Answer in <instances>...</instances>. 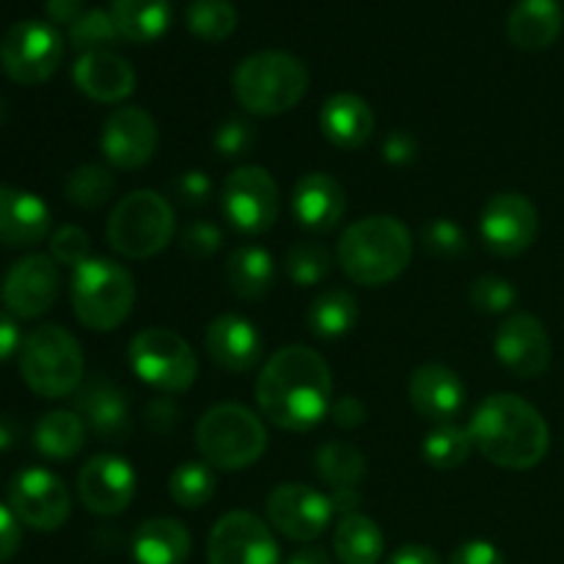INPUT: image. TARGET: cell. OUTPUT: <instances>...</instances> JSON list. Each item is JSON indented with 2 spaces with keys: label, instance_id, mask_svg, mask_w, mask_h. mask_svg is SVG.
<instances>
[{
  "label": "cell",
  "instance_id": "obj_1",
  "mask_svg": "<svg viewBox=\"0 0 564 564\" xmlns=\"http://www.w3.org/2000/svg\"><path fill=\"white\" fill-rule=\"evenodd\" d=\"M334 378L319 352L303 345L281 347L268 358L257 380L259 411L275 427L306 433L330 411Z\"/></svg>",
  "mask_w": 564,
  "mask_h": 564
},
{
  "label": "cell",
  "instance_id": "obj_2",
  "mask_svg": "<svg viewBox=\"0 0 564 564\" xmlns=\"http://www.w3.org/2000/svg\"><path fill=\"white\" fill-rule=\"evenodd\" d=\"M474 446L485 460L510 471L534 468L551 446L545 419L534 405L516 394H494L474 411L468 424Z\"/></svg>",
  "mask_w": 564,
  "mask_h": 564
},
{
  "label": "cell",
  "instance_id": "obj_3",
  "mask_svg": "<svg viewBox=\"0 0 564 564\" xmlns=\"http://www.w3.org/2000/svg\"><path fill=\"white\" fill-rule=\"evenodd\" d=\"M336 257L350 281L361 286H383L411 264L413 237L400 218L372 215L345 229Z\"/></svg>",
  "mask_w": 564,
  "mask_h": 564
},
{
  "label": "cell",
  "instance_id": "obj_4",
  "mask_svg": "<svg viewBox=\"0 0 564 564\" xmlns=\"http://www.w3.org/2000/svg\"><path fill=\"white\" fill-rule=\"evenodd\" d=\"M235 99L253 116H279L295 108L308 91V69L284 50H264L242 61L231 77Z\"/></svg>",
  "mask_w": 564,
  "mask_h": 564
},
{
  "label": "cell",
  "instance_id": "obj_5",
  "mask_svg": "<svg viewBox=\"0 0 564 564\" xmlns=\"http://www.w3.org/2000/svg\"><path fill=\"white\" fill-rule=\"evenodd\" d=\"M80 341L61 325H42L22 339L20 375L33 394L61 400L83 386Z\"/></svg>",
  "mask_w": 564,
  "mask_h": 564
},
{
  "label": "cell",
  "instance_id": "obj_6",
  "mask_svg": "<svg viewBox=\"0 0 564 564\" xmlns=\"http://www.w3.org/2000/svg\"><path fill=\"white\" fill-rule=\"evenodd\" d=\"M135 281L124 264L91 257L72 275V308L88 330H116L132 312Z\"/></svg>",
  "mask_w": 564,
  "mask_h": 564
},
{
  "label": "cell",
  "instance_id": "obj_7",
  "mask_svg": "<svg viewBox=\"0 0 564 564\" xmlns=\"http://www.w3.org/2000/svg\"><path fill=\"white\" fill-rule=\"evenodd\" d=\"M196 444L204 460L224 471L253 466L268 449L262 419L237 402L209 408L196 427Z\"/></svg>",
  "mask_w": 564,
  "mask_h": 564
},
{
  "label": "cell",
  "instance_id": "obj_8",
  "mask_svg": "<svg viewBox=\"0 0 564 564\" xmlns=\"http://www.w3.org/2000/svg\"><path fill=\"white\" fill-rule=\"evenodd\" d=\"M174 207L158 191H135L121 198L108 218L110 248L127 259H149L174 240Z\"/></svg>",
  "mask_w": 564,
  "mask_h": 564
},
{
  "label": "cell",
  "instance_id": "obj_9",
  "mask_svg": "<svg viewBox=\"0 0 564 564\" xmlns=\"http://www.w3.org/2000/svg\"><path fill=\"white\" fill-rule=\"evenodd\" d=\"M132 372L163 394H182L198 378L193 347L171 328H143L127 347Z\"/></svg>",
  "mask_w": 564,
  "mask_h": 564
},
{
  "label": "cell",
  "instance_id": "obj_10",
  "mask_svg": "<svg viewBox=\"0 0 564 564\" xmlns=\"http://www.w3.org/2000/svg\"><path fill=\"white\" fill-rule=\"evenodd\" d=\"M64 61V39L53 25L22 20L0 39V66L20 86H39L58 72Z\"/></svg>",
  "mask_w": 564,
  "mask_h": 564
},
{
  "label": "cell",
  "instance_id": "obj_11",
  "mask_svg": "<svg viewBox=\"0 0 564 564\" xmlns=\"http://www.w3.org/2000/svg\"><path fill=\"white\" fill-rule=\"evenodd\" d=\"M220 209L242 235H262L279 220V185L262 165H240L220 187Z\"/></svg>",
  "mask_w": 564,
  "mask_h": 564
},
{
  "label": "cell",
  "instance_id": "obj_12",
  "mask_svg": "<svg viewBox=\"0 0 564 564\" xmlns=\"http://www.w3.org/2000/svg\"><path fill=\"white\" fill-rule=\"evenodd\" d=\"M9 507L17 521L36 532H55L69 521L72 499L61 477L47 468H25L9 485Z\"/></svg>",
  "mask_w": 564,
  "mask_h": 564
},
{
  "label": "cell",
  "instance_id": "obj_13",
  "mask_svg": "<svg viewBox=\"0 0 564 564\" xmlns=\"http://www.w3.org/2000/svg\"><path fill=\"white\" fill-rule=\"evenodd\" d=\"M279 543L253 512H226L207 540L209 564H279Z\"/></svg>",
  "mask_w": 564,
  "mask_h": 564
},
{
  "label": "cell",
  "instance_id": "obj_14",
  "mask_svg": "<svg viewBox=\"0 0 564 564\" xmlns=\"http://www.w3.org/2000/svg\"><path fill=\"white\" fill-rule=\"evenodd\" d=\"M61 292L58 262L44 253H31L14 262L0 286V301L6 312L17 319H36L55 303Z\"/></svg>",
  "mask_w": 564,
  "mask_h": 564
},
{
  "label": "cell",
  "instance_id": "obj_15",
  "mask_svg": "<svg viewBox=\"0 0 564 564\" xmlns=\"http://www.w3.org/2000/svg\"><path fill=\"white\" fill-rule=\"evenodd\" d=\"M540 229L538 207L523 193H496L479 215V235L496 257H518Z\"/></svg>",
  "mask_w": 564,
  "mask_h": 564
},
{
  "label": "cell",
  "instance_id": "obj_16",
  "mask_svg": "<svg viewBox=\"0 0 564 564\" xmlns=\"http://www.w3.org/2000/svg\"><path fill=\"white\" fill-rule=\"evenodd\" d=\"M158 121L152 119V113H147L143 108H132V105L116 108L105 119L102 135H99V149H102L105 160L121 171L143 169L158 152Z\"/></svg>",
  "mask_w": 564,
  "mask_h": 564
},
{
  "label": "cell",
  "instance_id": "obj_17",
  "mask_svg": "<svg viewBox=\"0 0 564 564\" xmlns=\"http://www.w3.org/2000/svg\"><path fill=\"white\" fill-rule=\"evenodd\" d=\"M268 518L275 532H281L284 538L295 540V543H308L328 529L334 507H330V496L319 494L308 485L290 482L279 485L268 496Z\"/></svg>",
  "mask_w": 564,
  "mask_h": 564
},
{
  "label": "cell",
  "instance_id": "obj_18",
  "mask_svg": "<svg viewBox=\"0 0 564 564\" xmlns=\"http://www.w3.org/2000/svg\"><path fill=\"white\" fill-rule=\"evenodd\" d=\"M77 496L94 516H119L135 499V468L119 455H97L77 474Z\"/></svg>",
  "mask_w": 564,
  "mask_h": 564
},
{
  "label": "cell",
  "instance_id": "obj_19",
  "mask_svg": "<svg viewBox=\"0 0 564 564\" xmlns=\"http://www.w3.org/2000/svg\"><path fill=\"white\" fill-rule=\"evenodd\" d=\"M494 350L501 367H507L516 378L523 380L540 378L551 364L549 330L534 314L527 312L512 314L499 325Z\"/></svg>",
  "mask_w": 564,
  "mask_h": 564
},
{
  "label": "cell",
  "instance_id": "obj_20",
  "mask_svg": "<svg viewBox=\"0 0 564 564\" xmlns=\"http://www.w3.org/2000/svg\"><path fill=\"white\" fill-rule=\"evenodd\" d=\"M75 413L99 441L121 444L132 433L127 397L113 380L91 378L75 391Z\"/></svg>",
  "mask_w": 564,
  "mask_h": 564
},
{
  "label": "cell",
  "instance_id": "obj_21",
  "mask_svg": "<svg viewBox=\"0 0 564 564\" xmlns=\"http://www.w3.org/2000/svg\"><path fill=\"white\" fill-rule=\"evenodd\" d=\"M408 397L419 416L449 424L466 405V383L455 369L444 367V364H422L419 369H413Z\"/></svg>",
  "mask_w": 564,
  "mask_h": 564
},
{
  "label": "cell",
  "instance_id": "obj_22",
  "mask_svg": "<svg viewBox=\"0 0 564 564\" xmlns=\"http://www.w3.org/2000/svg\"><path fill=\"white\" fill-rule=\"evenodd\" d=\"M207 352L224 372L242 375L262 358L264 341L257 325L240 314H220L207 328Z\"/></svg>",
  "mask_w": 564,
  "mask_h": 564
},
{
  "label": "cell",
  "instance_id": "obj_23",
  "mask_svg": "<svg viewBox=\"0 0 564 564\" xmlns=\"http://www.w3.org/2000/svg\"><path fill=\"white\" fill-rule=\"evenodd\" d=\"M50 207L31 191L0 185V246L31 248L50 235Z\"/></svg>",
  "mask_w": 564,
  "mask_h": 564
},
{
  "label": "cell",
  "instance_id": "obj_24",
  "mask_svg": "<svg viewBox=\"0 0 564 564\" xmlns=\"http://www.w3.org/2000/svg\"><path fill=\"white\" fill-rule=\"evenodd\" d=\"M345 207L347 198L341 185L323 171L306 174L292 191V215L303 229L314 231V235L336 229L341 215H345Z\"/></svg>",
  "mask_w": 564,
  "mask_h": 564
},
{
  "label": "cell",
  "instance_id": "obj_25",
  "mask_svg": "<svg viewBox=\"0 0 564 564\" xmlns=\"http://www.w3.org/2000/svg\"><path fill=\"white\" fill-rule=\"evenodd\" d=\"M75 86L97 102H121L135 91V69L113 50H94L77 58Z\"/></svg>",
  "mask_w": 564,
  "mask_h": 564
},
{
  "label": "cell",
  "instance_id": "obj_26",
  "mask_svg": "<svg viewBox=\"0 0 564 564\" xmlns=\"http://www.w3.org/2000/svg\"><path fill=\"white\" fill-rule=\"evenodd\" d=\"M323 135L339 149H361L375 132V113L358 94H334L319 113Z\"/></svg>",
  "mask_w": 564,
  "mask_h": 564
},
{
  "label": "cell",
  "instance_id": "obj_27",
  "mask_svg": "<svg viewBox=\"0 0 564 564\" xmlns=\"http://www.w3.org/2000/svg\"><path fill=\"white\" fill-rule=\"evenodd\" d=\"M564 9L560 0H518L507 17V36L521 50H545L560 39Z\"/></svg>",
  "mask_w": 564,
  "mask_h": 564
},
{
  "label": "cell",
  "instance_id": "obj_28",
  "mask_svg": "<svg viewBox=\"0 0 564 564\" xmlns=\"http://www.w3.org/2000/svg\"><path fill=\"white\" fill-rule=\"evenodd\" d=\"M191 545L185 523L174 518H152L135 529L130 549L138 564H185Z\"/></svg>",
  "mask_w": 564,
  "mask_h": 564
},
{
  "label": "cell",
  "instance_id": "obj_29",
  "mask_svg": "<svg viewBox=\"0 0 564 564\" xmlns=\"http://www.w3.org/2000/svg\"><path fill=\"white\" fill-rule=\"evenodd\" d=\"M226 281L242 301H259L275 281V262L270 251L259 246H240L226 262Z\"/></svg>",
  "mask_w": 564,
  "mask_h": 564
},
{
  "label": "cell",
  "instance_id": "obj_30",
  "mask_svg": "<svg viewBox=\"0 0 564 564\" xmlns=\"http://www.w3.org/2000/svg\"><path fill=\"white\" fill-rule=\"evenodd\" d=\"M110 14L127 42H154L169 31V0H110Z\"/></svg>",
  "mask_w": 564,
  "mask_h": 564
},
{
  "label": "cell",
  "instance_id": "obj_31",
  "mask_svg": "<svg viewBox=\"0 0 564 564\" xmlns=\"http://www.w3.org/2000/svg\"><path fill=\"white\" fill-rule=\"evenodd\" d=\"M386 540L372 518L352 512L334 532V554L341 564H378L383 560Z\"/></svg>",
  "mask_w": 564,
  "mask_h": 564
},
{
  "label": "cell",
  "instance_id": "obj_32",
  "mask_svg": "<svg viewBox=\"0 0 564 564\" xmlns=\"http://www.w3.org/2000/svg\"><path fill=\"white\" fill-rule=\"evenodd\" d=\"M86 444V424L75 411L44 413L33 430V446L50 460H72Z\"/></svg>",
  "mask_w": 564,
  "mask_h": 564
},
{
  "label": "cell",
  "instance_id": "obj_33",
  "mask_svg": "<svg viewBox=\"0 0 564 564\" xmlns=\"http://www.w3.org/2000/svg\"><path fill=\"white\" fill-rule=\"evenodd\" d=\"M358 323V303L347 290H328L312 301L306 325L317 339H339Z\"/></svg>",
  "mask_w": 564,
  "mask_h": 564
},
{
  "label": "cell",
  "instance_id": "obj_34",
  "mask_svg": "<svg viewBox=\"0 0 564 564\" xmlns=\"http://www.w3.org/2000/svg\"><path fill=\"white\" fill-rule=\"evenodd\" d=\"M314 468H317V477L328 488H358L364 474H367V460H364V455L352 444L330 441V444H323L317 449Z\"/></svg>",
  "mask_w": 564,
  "mask_h": 564
},
{
  "label": "cell",
  "instance_id": "obj_35",
  "mask_svg": "<svg viewBox=\"0 0 564 564\" xmlns=\"http://www.w3.org/2000/svg\"><path fill=\"white\" fill-rule=\"evenodd\" d=\"M474 441L468 427H457V424H438L435 430H430L427 438L422 444L424 460L430 463L438 471H452V468H460L463 463L471 457Z\"/></svg>",
  "mask_w": 564,
  "mask_h": 564
},
{
  "label": "cell",
  "instance_id": "obj_36",
  "mask_svg": "<svg viewBox=\"0 0 564 564\" xmlns=\"http://www.w3.org/2000/svg\"><path fill=\"white\" fill-rule=\"evenodd\" d=\"M66 202L75 204L77 209H97L113 198L116 180L105 165L86 163L77 165L69 176H66Z\"/></svg>",
  "mask_w": 564,
  "mask_h": 564
},
{
  "label": "cell",
  "instance_id": "obj_37",
  "mask_svg": "<svg viewBox=\"0 0 564 564\" xmlns=\"http://www.w3.org/2000/svg\"><path fill=\"white\" fill-rule=\"evenodd\" d=\"M185 20L193 36L204 42H226L237 28V11L229 0H193Z\"/></svg>",
  "mask_w": 564,
  "mask_h": 564
},
{
  "label": "cell",
  "instance_id": "obj_38",
  "mask_svg": "<svg viewBox=\"0 0 564 564\" xmlns=\"http://www.w3.org/2000/svg\"><path fill=\"white\" fill-rule=\"evenodd\" d=\"M169 494L185 510H198L215 496V474L207 463H182L169 479Z\"/></svg>",
  "mask_w": 564,
  "mask_h": 564
},
{
  "label": "cell",
  "instance_id": "obj_39",
  "mask_svg": "<svg viewBox=\"0 0 564 564\" xmlns=\"http://www.w3.org/2000/svg\"><path fill=\"white\" fill-rule=\"evenodd\" d=\"M284 270L290 275L292 284L297 286H314L325 281L330 273V253L328 248L319 246L314 240H301L286 251Z\"/></svg>",
  "mask_w": 564,
  "mask_h": 564
},
{
  "label": "cell",
  "instance_id": "obj_40",
  "mask_svg": "<svg viewBox=\"0 0 564 564\" xmlns=\"http://www.w3.org/2000/svg\"><path fill=\"white\" fill-rule=\"evenodd\" d=\"M121 33L116 28L113 14L110 9H88L83 11L80 20L75 25H69V42L72 47L83 53H94V50H110L113 44H119Z\"/></svg>",
  "mask_w": 564,
  "mask_h": 564
},
{
  "label": "cell",
  "instance_id": "obj_41",
  "mask_svg": "<svg viewBox=\"0 0 564 564\" xmlns=\"http://www.w3.org/2000/svg\"><path fill=\"white\" fill-rule=\"evenodd\" d=\"M422 246L430 257L444 259V262H455V259L468 253V235L463 226H457L449 218H435L424 226Z\"/></svg>",
  "mask_w": 564,
  "mask_h": 564
},
{
  "label": "cell",
  "instance_id": "obj_42",
  "mask_svg": "<svg viewBox=\"0 0 564 564\" xmlns=\"http://www.w3.org/2000/svg\"><path fill=\"white\" fill-rule=\"evenodd\" d=\"M468 297H471V306L477 308V312L505 314L516 306L518 292L510 281L501 279V275L490 273V275H479V279L474 281Z\"/></svg>",
  "mask_w": 564,
  "mask_h": 564
},
{
  "label": "cell",
  "instance_id": "obj_43",
  "mask_svg": "<svg viewBox=\"0 0 564 564\" xmlns=\"http://www.w3.org/2000/svg\"><path fill=\"white\" fill-rule=\"evenodd\" d=\"M50 257L66 268H80L83 262L91 259V237L80 226H61L50 237Z\"/></svg>",
  "mask_w": 564,
  "mask_h": 564
},
{
  "label": "cell",
  "instance_id": "obj_44",
  "mask_svg": "<svg viewBox=\"0 0 564 564\" xmlns=\"http://www.w3.org/2000/svg\"><path fill=\"white\" fill-rule=\"evenodd\" d=\"M213 143L215 149H218L220 158H246V154H251V149L257 147V130H253L251 121L240 119V116H231V119H226L224 124L215 130Z\"/></svg>",
  "mask_w": 564,
  "mask_h": 564
},
{
  "label": "cell",
  "instance_id": "obj_45",
  "mask_svg": "<svg viewBox=\"0 0 564 564\" xmlns=\"http://www.w3.org/2000/svg\"><path fill=\"white\" fill-rule=\"evenodd\" d=\"M180 246L191 259H209L224 246V231L215 224H207V220H196V224L182 231Z\"/></svg>",
  "mask_w": 564,
  "mask_h": 564
},
{
  "label": "cell",
  "instance_id": "obj_46",
  "mask_svg": "<svg viewBox=\"0 0 564 564\" xmlns=\"http://www.w3.org/2000/svg\"><path fill=\"white\" fill-rule=\"evenodd\" d=\"M171 191L182 207H204L213 196V180L204 171H185L171 182Z\"/></svg>",
  "mask_w": 564,
  "mask_h": 564
},
{
  "label": "cell",
  "instance_id": "obj_47",
  "mask_svg": "<svg viewBox=\"0 0 564 564\" xmlns=\"http://www.w3.org/2000/svg\"><path fill=\"white\" fill-rule=\"evenodd\" d=\"M180 419H182V411L171 397H154V400L147 405V413H143L147 427L158 435H169L171 430L180 424Z\"/></svg>",
  "mask_w": 564,
  "mask_h": 564
},
{
  "label": "cell",
  "instance_id": "obj_48",
  "mask_svg": "<svg viewBox=\"0 0 564 564\" xmlns=\"http://www.w3.org/2000/svg\"><path fill=\"white\" fill-rule=\"evenodd\" d=\"M383 158L391 165H408L419 158V141L408 130H391L383 141Z\"/></svg>",
  "mask_w": 564,
  "mask_h": 564
},
{
  "label": "cell",
  "instance_id": "obj_49",
  "mask_svg": "<svg viewBox=\"0 0 564 564\" xmlns=\"http://www.w3.org/2000/svg\"><path fill=\"white\" fill-rule=\"evenodd\" d=\"M328 416H330V422H334L339 430H356V427H361L364 422H367V405H364L358 397L347 394V397H341V400H336L334 405H330Z\"/></svg>",
  "mask_w": 564,
  "mask_h": 564
},
{
  "label": "cell",
  "instance_id": "obj_50",
  "mask_svg": "<svg viewBox=\"0 0 564 564\" xmlns=\"http://www.w3.org/2000/svg\"><path fill=\"white\" fill-rule=\"evenodd\" d=\"M449 564H507V562L494 543L471 540V543H463L460 549L452 554Z\"/></svg>",
  "mask_w": 564,
  "mask_h": 564
},
{
  "label": "cell",
  "instance_id": "obj_51",
  "mask_svg": "<svg viewBox=\"0 0 564 564\" xmlns=\"http://www.w3.org/2000/svg\"><path fill=\"white\" fill-rule=\"evenodd\" d=\"M22 543V529L17 516L11 512V507L0 505V564L9 562L11 556L20 551Z\"/></svg>",
  "mask_w": 564,
  "mask_h": 564
},
{
  "label": "cell",
  "instance_id": "obj_52",
  "mask_svg": "<svg viewBox=\"0 0 564 564\" xmlns=\"http://www.w3.org/2000/svg\"><path fill=\"white\" fill-rule=\"evenodd\" d=\"M20 347H22V339H20V325H17V317L0 308V361L14 356Z\"/></svg>",
  "mask_w": 564,
  "mask_h": 564
},
{
  "label": "cell",
  "instance_id": "obj_53",
  "mask_svg": "<svg viewBox=\"0 0 564 564\" xmlns=\"http://www.w3.org/2000/svg\"><path fill=\"white\" fill-rule=\"evenodd\" d=\"M86 11V0H47V17L58 25H75Z\"/></svg>",
  "mask_w": 564,
  "mask_h": 564
},
{
  "label": "cell",
  "instance_id": "obj_54",
  "mask_svg": "<svg viewBox=\"0 0 564 564\" xmlns=\"http://www.w3.org/2000/svg\"><path fill=\"white\" fill-rule=\"evenodd\" d=\"M386 564H441V560L427 545H402L389 556Z\"/></svg>",
  "mask_w": 564,
  "mask_h": 564
},
{
  "label": "cell",
  "instance_id": "obj_55",
  "mask_svg": "<svg viewBox=\"0 0 564 564\" xmlns=\"http://www.w3.org/2000/svg\"><path fill=\"white\" fill-rule=\"evenodd\" d=\"M330 507H334V516L339 512L341 518L352 516V512L361 507V490L358 488H339L330 494Z\"/></svg>",
  "mask_w": 564,
  "mask_h": 564
},
{
  "label": "cell",
  "instance_id": "obj_56",
  "mask_svg": "<svg viewBox=\"0 0 564 564\" xmlns=\"http://www.w3.org/2000/svg\"><path fill=\"white\" fill-rule=\"evenodd\" d=\"M20 438V424L14 422L11 416H0V452L11 449Z\"/></svg>",
  "mask_w": 564,
  "mask_h": 564
},
{
  "label": "cell",
  "instance_id": "obj_57",
  "mask_svg": "<svg viewBox=\"0 0 564 564\" xmlns=\"http://www.w3.org/2000/svg\"><path fill=\"white\" fill-rule=\"evenodd\" d=\"M286 564H330V556L323 549H303L297 554H292Z\"/></svg>",
  "mask_w": 564,
  "mask_h": 564
},
{
  "label": "cell",
  "instance_id": "obj_58",
  "mask_svg": "<svg viewBox=\"0 0 564 564\" xmlns=\"http://www.w3.org/2000/svg\"><path fill=\"white\" fill-rule=\"evenodd\" d=\"M6 116H9V105H6V99H3V97H0V127H3Z\"/></svg>",
  "mask_w": 564,
  "mask_h": 564
}]
</instances>
